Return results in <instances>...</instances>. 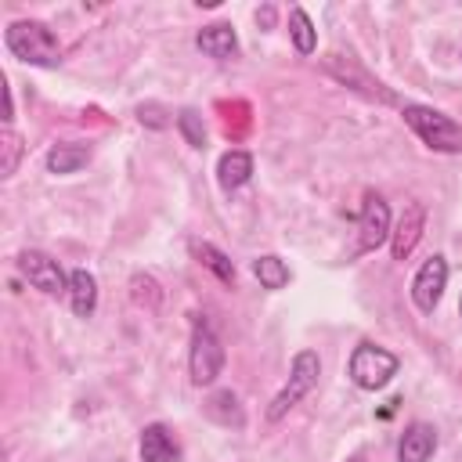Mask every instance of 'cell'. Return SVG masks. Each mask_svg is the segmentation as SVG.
I'll return each instance as SVG.
<instances>
[{"instance_id": "1", "label": "cell", "mask_w": 462, "mask_h": 462, "mask_svg": "<svg viewBox=\"0 0 462 462\" xmlns=\"http://www.w3.org/2000/svg\"><path fill=\"white\" fill-rule=\"evenodd\" d=\"M4 43L18 61L40 65V69H58V61H61V47H58L54 32L43 22H32V18L29 22H11L7 32H4Z\"/></svg>"}, {"instance_id": "2", "label": "cell", "mask_w": 462, "mask_h": 462, "mask_svg": "<svg viewBox=\"0 0 462 462\" xmlns=\"http://www.w3.org/2000/svg\"><path fill=\"white\" fill-rule=\"evenodd\" d=\"M404 123L419 134L422 144H430L433 152H462V126L455 119H448L444 112L437 108H426V105H404L401 108Z\"/></svg>"}, {"instance_id": "3", "label": "cell", "mask_w": 462, "mask_h": 462, "mask_svg": "<svg viewBox=\"0 0 462 462\" xmlns=\"http://www.w3.org/2000/svg\"><path fill=\"white\" fill-rule=\"evenodd\" d=\"M318 375H321V361H318V354L314 350H300L296 357H292V368H289V379H285V386L274 393V401L267 404V419L271 422H278L282 415H289L314 386H318Z\"/></svg>"}, {"instance_id": "4", "label": "cell", "mask_w": 462, "mask_h": 462, "mask_svg": "<svg viewBox=\"0 0 462 462\" xmlns=\"http://www.w3.org/2000/svg\"><path fill=\"white\" fill-rule=\"evenodd\" d=\"M397 368H401L397 354H390L386 346H375V343H361V346H354L350 365H346L350 383H354L357 390H383V386L397 375Z\"/></svg>"}, {"instance_id": "5", "label": "cell", "mask_w": 462, "mask_h": 462, "mask_svg": "<svg viewBox=\"0 0 462 462\" xmlns=\"http://www.w3.org/2000/svg\"><path fill=\"white\" fill-rule=\"evenodd\" d=\"M188 368H191V383L195 386H209L220 368H224V346L213 336V328L199 318L191 328V354H188Z\"/></svg>"}, {"instance_id": "6", "label": "cell", "mask_w": 462, "mask_h": 462, "mask_svg": "<svg viewBox=\"0 0 462 462\" xmlns=\"http://www.w3.org/2000/svg\"><path fill=\"white\" fill-rule=\"evenodd\" d=\"M18 271L25 274V282H29L32 289H40V292H47V296L69 292V278L61 274L58 260H51V256L40 253V249H25V253L18 256Z\"/></svg>"}, {"instance_id": "7", "label": "cell", "mask_w": 462, "mask_h": 462, "mask_svg": "<svg viewBox=\"0 0 462 462\" xmlns=\"http://www.w3.org/2000/svg\"><path fill=\"white\" fill-rule=\"evenodd\" d=\"M390 206L383 195H365V206H361V224H357V249L361 253H372L379 249L386 238H390Z\"/></svg>"}, {"instance_id": "8", "label": "cell", "mask_w": 462, "mask_h": 462, "mask_svg": "<svg viewBox=\"0 0 462 462\" xmlns=\"http://www.w3.org/2000/svg\"><path fill=\"white\" fill-rule=\"evenodd\" d=\"M444 285H448V260L437 253V256H430V260L419 267V274H415V282H411V300H415V307H419L422 314H433V307H437L440 296H444Z\"/></svg>"}, {"instance_id": "9", "label": "cell", "mask_w": 462, "mask_h": 462, "mask_svg": "<svg viewBox=\"0 0 462 462\" xmlns=\"http://www.w3.org/2000/svg\"><path fill=\"white\" fill-rule=\"evenodd\" d=\"M422 227H426L422 202H408L404 213H401V220H397V227L390 231V253H393V260H408L411 256V249L422 238Z\"/></svg>"}, {"instance_id": "10", "label": "cell", "mask_w": 462, "mask_h": 462, "mask_svg": "<svg viewBox=\"0 0 462 462\" xmlns=\"http://www.w3.org/2000/svg\"><path fill=\"white\" fill-rule=\"evenodd\" d=\"M437 451V430L430 422H411L397 444V462H430Z\"/></svg>"}, {"instance_id": "11", "label": "cell", "mask_w": 462, "mask_h": 462, "mask_svg": "<svg viewBox=\"0 0 462 462\" xmlns=\"http://www.w3.org/2000/svg\"><path fill=\"white\" fill-rule=\"evenodd\" d=\"M141 462H177L180 458V448L173 440V433L162 426V422H152L141 430Z\"/></svg>"}, {"instance_id": "12", "label": "cell", "mask_w": 462, "mask_h": 462, "mask_svg": "<svg viewBox=\"0 0 462 462\" xmlns=\"http://www.w3.org/2000/svg\"><path fill=\"white\" fill-rule=\"evenodd\" d=\"M195 43H199L202 54H209V58H217V61H227V58L238 54V36H235V29L224 25V22L206 25V29L195 36Z\"/></svg>"}, {"instance_id": "13", "label": "cell", "mask_w": 462, "mask_h": 462, "mask_svg": "<svg viewBox=\"0 0 462 462\" xmlns=\"http://www.w3.org/2000/svg\"><path fill=\"white\" fill-rule=\"evenodd\" d=\"M253 177V155L235 148V152H224L220 162H217V180L224 191H238L245 180Z\"/></svg>"}, {"instance_id": "14", "label": "cell", "mask_w": 462, "mask_h": 462, "mask_svg": "<svg viewBox=\"0 0 462 462\" xmlns=\"http://www.w3.org/2000/svg\"><path fill=\"white\" fill-rule=\"evenodd\" d=\"M69 303H72V310L79 318H90L94 314V307H97V282H94L90 271L79 267V271L69 274Z\"/></svg>"}, {"instance_id": "15", "label": "cell", "mask_w": 462, "mask_h": 462, "mask_svg": "<svg viewBox=\"0 0 462 462\" xmlns=\"http://www.w3.org/2000/svg\"><path fill=\"white\" fill-rule=\"evenodd\" d=\"M202 408H206V415H209L213 422H220V426H242V422H245L242 404H238V397H235L231 390H217V393H209Z\"/></svg>"}, {"instance_id": "16", "label": "cell", "mask_w": 462, "mask_h": 462, "mask_svg": "<svg viewBox=\"0 0 462 462\" xmlns=\"http://www.w3.org/2000/svg\"><path fill=\"white\" fill-rule=\"evenodd\" d=\"M90 148L87 144H54L47 152V170L51 173H76L79 166H87Z\"/></svg>"}, {"instance_id": "17", "label": "cell", "mask_w": 462, "mask_h": 462, "mask_svg": "<svg viewBox=\"0 0 462 462\" xmlns=\"http://www.w3.org/2000/svg\"><path fill=\"white\" fill-rule=\"evenodd\" d=\"M191 253H195V260H199L206 271H213L224 285H235V263H231L217 245H209V242H191Z\"/></svg>"}, {"instance_id": "18", "label": "cell", "mask_w": 462, "mask_h": 462, "mask_svg": "<svg viewBox=\"0 0 462 462\" xmlns=\"http://www.w3.org/2000/svg\"><path fill=\"white\" fill-rule=\"evenodd\" d=\"M289 32H292V43L300 54H310L318 47V32H314V22L307 18L303 7H292L289 11Z\"/></svg>"}, {"instance_id": "19", "label": "cell", "mask_w": 462, "mask_h": 462, "mask_svg": "<svg viewBox=\"0 0 462 462\" xmlns=\"http://www.w3.org/2000/svg\"><path fill=\"white\" fill-rule=\"evenodd\" d=\"M253 274L260 278L263 289H285L289 285V267L278 256H256L253 260Z\"/></svg>"}, {"instance_id": "20", "label": "cell", "mask_w": 462, "mask_h": 462, "mask_svg": "<svg viewBox=\"0 0 462 462\" xmlns=\"http://www.w3.org/2000/svg\"><path fill=\"white\" fill-rule=\"evenodd\" d=\"M130 300H134L137 307H144V310H155L159 300H162V289H159V282H155L152 274L137 271V274L130 278Z\"/></svg>"}, {"instance_id": "21", "label": "cell", "mask_w": 462, "mask_h": 462, "mask_svg": "<svg viewBox=\"0 0 462 462\" xmlns=\"http://www.w3.org/2000/svg\"><path fill=\"white\" fill-rule=\"evenodd\" d=\"M0 177H14V170H18V159H22V137L7 126L4 134H0Z\"/></svg>"}, {"instance_id": "22", "label": "cell", "mask_w": 462, "mask_h": 462, "mask_svg": "<svg viewBox=\"0 0 462 462\" xmlns=\"http://www.w3.org/2000/svg\"><path fill=\"white\" fill-rule=\"evenodd\" d=\"M177 126H180V134H184V141H188L191 148H202V144H206V130H202V116H199V112L184 108V112L177 116Z\"/></svg>"}, {"instance_id": "23", "label": "cell", "mask_w": 462, "mask_h": 462, "mask_svg": "<svg viewBox=\"0 0 462 462\" xmlns=\"http://www.w3.org/2000/svg\"><path fill=\"white\" fill-rule=\"evenodd\" d=\"M137 119H141V123H148V126H155V130L170 126V119H166V112H162L159 105H141V108H137Z\"/></svg>"}, {"instance_id": "24", "label": "cell", "mask_w": 462, "mask_h": 462, "mask_svg": "<svg viewBox=\"0 0 462 462\" xmlns=\"http://www.w3.org/2000/svg\"><path fill=\"white\" fill-rule=\"evenodd\" d=\"M256 22H260L263 29H271V25H274V7H260V11H256Z\"/></svg>"}, {"instance_id": "25", "label": "cell", "mask_w": 462, "mask_h": 462, "mask_svg": "<svg viewBox=\"0 0 462 462\" xmlns=\"http://www.w3.org/2000/svg\"><path fill=\"white\" fill-rule=\"evenodd\" d=\"M346 462H365V455H350V458H346Z\"/></svg>"}, {"instance_id": "26", "label": "cell", "mask_w": 462, "mask_h": 462, "mask_svg": "<svg viewBox=\"0 0 462 462\" xmlns=\"http://www.w3.org/2000/svg\"><path fill=\"white\" fill-rule=\"evenodd\" d=\"M458 314H462V303H458Z\"/></svg>"}]
</instances>
